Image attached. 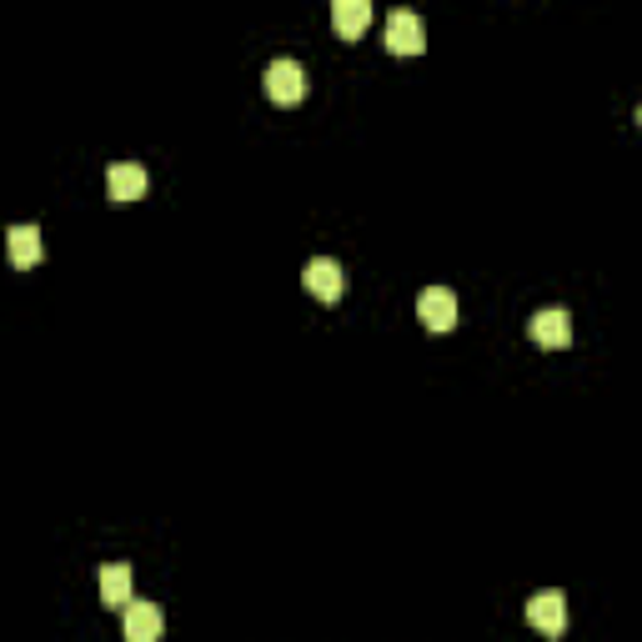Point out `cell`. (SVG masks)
Here are the masks:
<instances>
[{
    "label": "cell",
    "instance_id": "1",
    "mask_svg": "<svg viewBox=\"0 0 642 642\" xmlns=\"http://www.w3.org/2000/svg\"><path fill=\"white\" fill-rule=\"evenodd\" d=\"M266 95H272L276 106H297L301 95H307V71H301L297 60H272L266 66Z\"/></svg>",
    "mask_w": 642,
    "mask_h": 642
},
{
    "label": "cell",
    "instance_id": "2",
    "mask_svg": "<svg viewBox=\"0 0 642 642\" xmlns=\"http://www.w3.org/2000/svg\"><path fill=\"white\" fill-rule=\"evenodd\" d=\"M416 317H422L427 332H452L457 326V297L447 291V286H427V291L416 297Z\"/></svg>",
    "mask_w": 642,
    "mask_h": 642
},
{
    "label": "cell",
    "instance_id": "3",
    "mask_svg": "<svg viewBox=\"0 0 642 642\" xmlns=\"http://www.w3.org/2000/svg\"><path fill=\"white\" fill-rule=\"evenodd\" d=\"M387 50L392 56H422L427 50V31L412 11H392L387 15Z\"/></svg>",
    "mask_w": 642,
    "mask_h": 642
},
{
    "label": "cell",
    "instance_id": "4",
    "mask_svg": "<svg viewBox=\"0 0 642 642\" xmlns=\"http://www.w3.org/2000/svg\"><path fill=\"white\" fill-rule=\"evenodd\" d=\"M527 622H532L537 632H548V638H562L568 632V597L562 593H537L532 603H527Z\"/></svg>",
    "mask_w": 642,
    "mask_h": 642
},
{
    "label": "cell",
    "instance_id": "5",
    "mask_svg": "<svg viewBox=\"0 0 642 642\" xmlns=\"http://www.w3.org/2000/svg\"><path fill=\"white\" fill-rule=\"evenodd\" d=\"M527 332H532L537 346H548V352H562V346L572 342V317L562 307H548V311H537L532 321H527Z\"/></svg>",
    "mask_w": 642,
    "mask_h": 642
},
{
    "label": "cell",
    "instance_id": "6",
    "mask_svg": "<svg viewBox=\"0 0 642 642\" xmlns=\"http://www.w3.org/2000/svg\"><path fill=\"white\" fill-rule=\"evenodd\" d=\"M121 628H126V642H161L167 618H161V607L156 603H131L126 612H121Z\"/></svg>",
    "mask_w": 642,
    "mask_h": 642
},
{
    "label": "cell",
    "instance_id": "7",
    "mask_svg": "<svg viewBox=\"0 0 642 642\" xmlns=\"http://www.w3.org/2000/svg\"><path fill=\"white\" fill-rule=\"evenodd\" d=\"M301 282H307V291L317 301H336L346 291L342 282V266L332 262V256H317V262H307V272H301Z\"/></svg>",
    "mask_w": 642,
    "mask_h": 642
},
{
    "label": "cell",
    "instance_id": "8",
    "mask_svg": "<svg viewBox=\"0 0 642 642\" xmlns=\"http://www.w3.org/2000/svg\"><path fill=\"white\" fill-rule=\"evenodd\" d=\"M101 603H106L111 612H126V607L136 603L131 597V562H106V568H101Z\"/></svg>",
    "mask_w": 642,
    "mask_h": 642
},
{
    "label": "cell",
    "instance_id": "9",
    "mask_svg": "<svg viewBox=\"0 0 642 642\" xmlns=\"http://www.w3.org/2000/svg\"><path fill=\"white\" fill-rule=\"evenodd\" d=\"M106 191H111V202H116V206L141 202V191H146V171L136 167V161H116V167L106 171Z\"/></svg>",
    "mask_w": 642,
    "mask_h": 642
},
{
    "label": "cell",
    "instance_id": "10",
    "mask_svg": "<svg viewBox=\"0 0 642 642\" xmlns=\"http://www.w3.org/2000/svg\"><path fill=\"white\" fill-rule=\"evenodd\" d=\"M5 251H11V266L25 272V266H36L46 256V241H41L36 227H11L5 231Z\"/></svg>",
    "mask_w": 642,
    "mask_h": 642
},
{
    "label": "cell",
    "instance_id": "11",
    "mask_svg": "<svg viewBox=\"0 0 642 642\" xmlns=\"http://www.w3.org/2000/svg\"><path fill=\"white\" fill-rule=\"evenodd\" d=\"M332 25H336V36H342V41H362V36H367V25H371V5H367V0H336V5H332Z\"/></svg>",
    "mask_w": 642,
    "mask_h": 642
},
{
    "label": "cell",
    "instance_id": "12",
    "mask_svg": "<svg viewBox=\"0 0 642 642\" xmlns=\"http://www.w3.org/2000/svg\"><path fill=\"white\" fill-rule=\"evenodd\" d=\"M638 126H642V106H638Z\"/></svg>",
    "mask_w": 642,
    "mask_h": 642
}]
</instances>
